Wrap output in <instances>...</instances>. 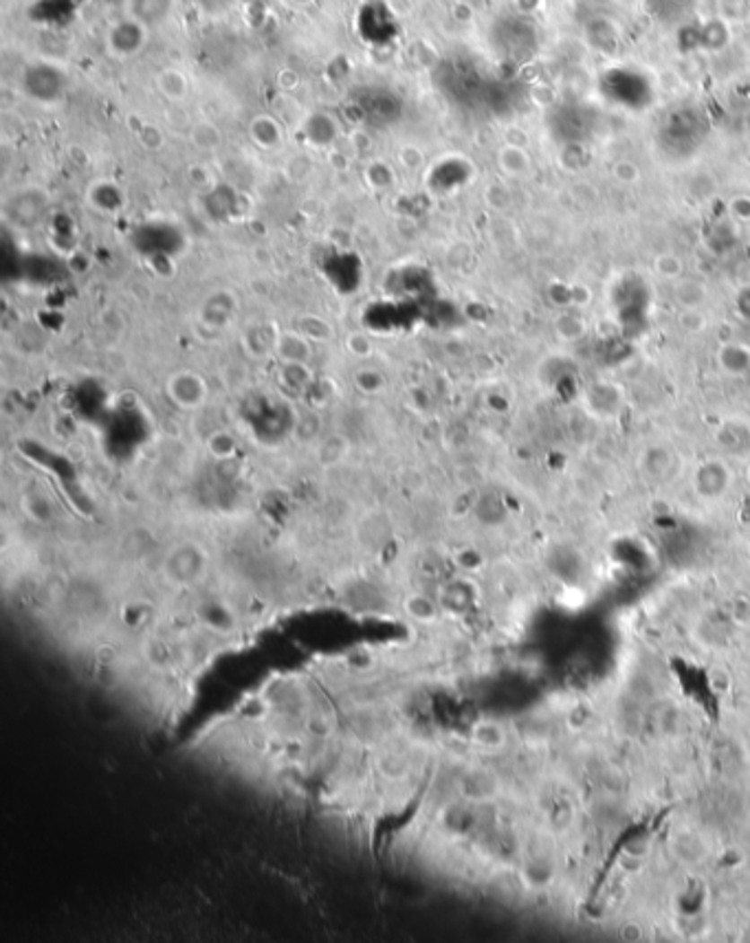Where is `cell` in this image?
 I'll list each match as a JSON object with an SVG mask.
<instances>
[{
	"instance_id": "cell-1",
	"label": "cell",
	"mask_w": 750,
	"mask_h": 943,
	"mask_svg": "<svg viewBox=\"0 0 750 943\" xmlns=\"http://www.w3.org/2000/svg\"><path fill=\"white\" fill-rule=\"evenodd\" d=\"M168 394H170V398L179 405V407L198 409L201 405L207 403L209 388H207V380H205L201 374L183 370V372H177L170 376Z\"/></svg>"
},
{
	"instance_id": "cell-2",
	"label": "cell",
	"mask_w": 750,
	"mask_h": 943,
	"mask_svg": "<svg viewBox=\"0 0 750 943\" xmlns=\"http://www.w3.org/2000/svg\"><path fill=\"white\" fill-rule=\"evenodd\" d=\"M273 350H275L282 365H306V361L313 354L310 339L301 335L297 328L277 332L275 339H273Z\"/></svg>"
},
{
	"instance_id": "cell-3",
	"label": "cell",
	"mask_w": 750,
	"mask_h": 943,
	"mask_svg": "<svg viewBox=\"0 0 750 943\" xmlns=\"http://www.w3.org/2000/svg\"><path fill=\"white\" fill-rule=\"evenodd\" d=\"M109 42H110V48H113L117 56H121V57L135 56V53L139 51L145 42L144 22L135 21V18H128V21L119 22L113 31H110Z\"/></svg>"
},
{
	"instance_id": "cell-4",
	"label": "cell",
	"mask_w": 750,
	"mask_h": 943,
	"mask_svg": "<svg viewBox=\"0 0 750 943\" xmlns=\"http://www.w3.org/2000/svg\"><path fill=\"white\" fill-rule=\"evenodd\" d=\"M133 3V18L139 22H154L168 13L172 0H130Z\"/></svg>"
},
{
	"instance_id": "cell-5",
	"label": "cell",
	"mask_w": 750,
	"mask_h": 943,
	"mask_svg": "<svg viewBox=\"0 0 750 943\" xmlns=\"http://www.w3.org/2000/svg\"><path fill=\"white\" fill-rule=\"evenodd\" d=\"M157 84L161 92L168 95L170 100H183V97L188 95V80H185L183 73L177 71V68H170V71L161 73Z\"/></svg>"
}]
</instances>
